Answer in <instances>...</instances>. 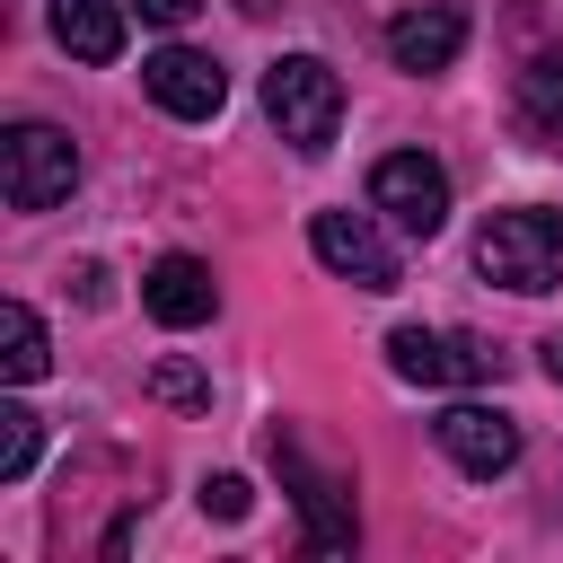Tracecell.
<instances>
[{
  "instance_id": "1",
  "label": "cell",
  "mask_w": 563,
  "mask_h": 563,
  "mask_svg": "<svg viewBox=\"0 0 563 563\" xmlns=\"http://www.w3.org/2000/svg\"><path fill=\"white\" fill-rule=\"evenodd\" d=\"M475 264H484V282H501V290H519V299H537V290H554V264H563V211H493L484 229H475Z\"/></svg>"
},
{
  "instance_id": "2",
  "label": "cell",
  "mask_w": 563,
  "mask_h": 563,
  "mask_svg": "<svg viewBox=\"0 0 563 563\" xmlns=\"http://www.w3.org/2000/svg\"><path fill=\"white\" fill-rule=\"evenodd\" d=\"M264 114L282 123L290 150H325L334 123H343V79H334V62H317V53H282V62L264 70Z\"/></svg>"
},
{
  "instance_id": "3",
  "label": "cell",
  "mask_w": 563,
  "mask_h": 563,
  "mask_svg": "<svg viewBox=\"0 0 563 563\" xmlns=\"http://www.w3.org/2000/svg\"><path fill=\"white\" fill-rule=\"evenodd\" d=\"M70 185H79V150H70V132H53V123H18V132L0 141V194H9L18 211H53Z\"/></svg>"
},
{
  "instance_id": "4",
  "label": "cell",
  "mask_w": 563,
  "mask_h": 563,
  "mask_svg": "<svg viewBox=\"0 0 563 563\" xmlns=\"http://www.w3.org/2000/svg\"><path fill=\"white\" fill-rule=\"evenodd\" d=\"M369 202H378L405 238H440V229H449V176H440V158H422V150H387V158L369 167Z\"/></svg>"
},
{
  "instance_id": "5",
  "label": "cell",
  "mask_w": 563,
  "mask_h": 563,
  "mask_svg": "<svg viewBox=\"0 0 563 563\" xmlns=\"http://www.w3.org/2000/svg\"><path fill=\"white\" fill-rule=\"evenodd\" d=\"M308 246H317V264H325V273H343L352 290H396V282H405L396 246H387L361 211H317V220H308Z\"/></svg>"
},
{
  "instance_id": "6",
  "label": "cell",
  "mask_w": 563,
  "mask_h": 563,
  "mask_svg": "<svg viewBox=\"0 0 563 563\" xmlns=\"http://www.w3.org/2000/svg\"><path fill=\"white\" fill-rule=\"evenodd\" d=\"M273 466H282V484L299 493V519H308V545H317V554H343V545H352V501H343V475H325V466H308V449H299L290 431H273Z\"/></svg>"
},
{
  "instance_id": "7",
  "label": "cell",
  "mask_w": 563,
  "mask_h": 563,
  "mask_svg": "<svg viewBox=\"0 0 563 563\" xmlns=\"http://www.w3.org/2000/svg\"><path fill=\"white\" fill-rule=\"evenodd\" d=\"M141 88H150L167 114H185V123H211V114L229 106V70H220L211 53H194V44L150 53V62H141Z\"/></svg>"
},
{
  "instance_id": "8",
  "label": "cell",
  "mask_w": 563,
  "mask_h": 563,
  "mask_svg": "<svg viewBox=\"0 0 563 563\" xmlns=\"http://www.w3.org/2000/svg\"><path fill=\"white\" fill-rule=\"evenodd\" d=\"M431 431H440V449H449L466 475H484V484L519 466V422H510V413H493V405H449Z\"/></svg>"
},
{
  "instance_id": "9",
  "label": "cell",
  "mask_w": 563,
  "mask_h": 563,
  "mask_svg": "<svg viewBox=\"0 0 563 563\" xmlns=\"http://www.w3.org/2000/svg\"><path fill=\"white\" fill-rule=\"evenodd\" d=\"M141 308H150L158 325H202V317L220 308V282H211V264H194V255H158V264L141 273Z\"/></svg>"
},
{
  "instance_id": "10",
  "label": "cell",
  "mask_w": 563,
  "mask_h": 563,
  "mask_svg": "<svg viewBox=\"0 0 563 563\" xmlns=\"http://www.w3.org/2000/svg\"><path fill=\"white\" fill-rule=\"evenodd\" d=\"M457 44H466V18H457V9H405V18L387 26L396 70H449Z\"/></svg>"
},
{
  "instance_id": "11",
  "label": "cell",
  "mask_w": 563,
  "mask_h": 563,
  "mask_svg": "<svg viewBox=\"0 0 563 563\" xmlns=\"http://www.w3.org/2000/svg\"><path fill=\"white\" fill-rule=\"evenodd\" d=\"M53 35L79 62H114L123 53V9L114 0H53Z\"/></svg>"
},
{
  "instance_id": "12",
  "label": "cell",
  "mask_w": 563,
  "mask_h": 563,
  "mask_svg": "<svg viewBox=\"0 0 563 563\" xmlns=\"http://www.w3.org/2000/svg\"><path fill=\"white\" fill-rule=\"evenodd\" d=\"M519 132L528 141H563V53H537L519 70Z\"/></svg>"
},
{
  "instance_id": "13",
  "label": "cell",
  "mask_w": 563,
  "mask_h": 563,
  "mask_svg": "<svg viewBox=\"0 0 563 563\" xmlns=\"http://www.w3.org/2000/svg\"><path fill=\"white\" fill-rule=\"evenodd\" d=\"M387 361H396V378H413V387H457L449 334H431V325H396V334H387Z\"/></svg>"
},
{
  "instance_id": "14",
  "label": "cell",
  "mask_w": 563,
  "mask_h": 563,
  "mask_svg": "<svg viewBox=\"0 0 563 563\" xmlns=\"http://www.w3.org/2000/svg\"><path fill=\"white\" fill-rule=\"evenodd\" d=\"M44 361H53V352H44V317H35L26 299H9V308H0V369L26 387V378H44Z\"/></svg>"
},
{
  "instance_id": "15",
  "label": "cell",
  "mask_w": 563,
  "mask_h": 563,
  "mask_svg": "<svg viewBox=\"0 0 563 563\" xmlns=\"http://www.w3.org/2000/svg\"><path fill=\"white\" fill-rule=\"evenodd\" d=\"M141 396H150V405H167V413H211V378H202L194 361H150Z\"/></svg>"
},
{
  "instance_id": "16",
  "label": "cell",
  "mask_w": 563,
  "mask_h": 563,
  "mask_svg": "<svg viewBox=\"0 0 563 563\" xmlns=\"http://www.w3.org/2000/svg\"><path fill=\"white\" fill-rule=\"evenodd\" d=\"M35 466V413L26 405H0V484H18Z\"/></svg>"
},
{
  "instance_id": "17",
  "label": "cell",
  "mask_w": 563,
  "mask_h": 563,
  "mask_svg": "<svg viewBox=\"0 0 563 563\" xmlns=\"http://www.w3.org/2000/svg\"><path fill=\"white\" fill-rule=\"evenodd\" d=\"M449 361H457V387H484V378H501V352H493L484 334H449Z\"/></svg>"
},
{
  "instance_id": "18",
  "label": "cell",
  "mask_w": 563,
  "mask_h": 563,
  "mask_svg": "<svg viewBox=\"0 0 563 563\" xmlns=\"http://www.w3.org/2000/svg\"><path fill=\"white\" fill-rule=\"evenodd\" d=\"M202 510H211V519H246V510H255L246 475H211V484H202Z\"/></svg>"
},
{
  "instance_id": "19",
  "label": "cell",
  "mask_w": 563,
  "mask_h": 563,
  "mask_svg": "<svg viewBox=\"0 0 563 563\" xmlns=\"http://www.w3.org/2000/svg\"><path fill=\"white\" fill-rule=\"evenodd\" d=\"M132 9H141V18H150V26H185V18H194V9H202V0H132Z\"/></svg>"
},
{
  "instance_id": "20",
  "label": "cell",
  "mask_w": 563,
  "mask_h": 563,
  "mask_svg": "<svg viewBox=\"0 0 563 563\" xmlns=\"http://www.w3.org/2000/svg\"><path fill=\"white\" fill-rule=\"evenodd\" d=\"M545 369H554V387H563V334H545Z\"/></svg>"
},
{
  "instance_id": "21",
  "label": "cell",
  "mask_w": 563,
  "mask_h": 563,
  "mask_svg": "<svg viewBox=\"0 0 563 563\" xmlns=\"http://www.w3.org/2000/svg\"><path fill=\"white\" fill-rule=\"evenodd\" d=\"M238 9H246V18H273V9H282V0H238Z\"/></svg>"
}]
</instances>
